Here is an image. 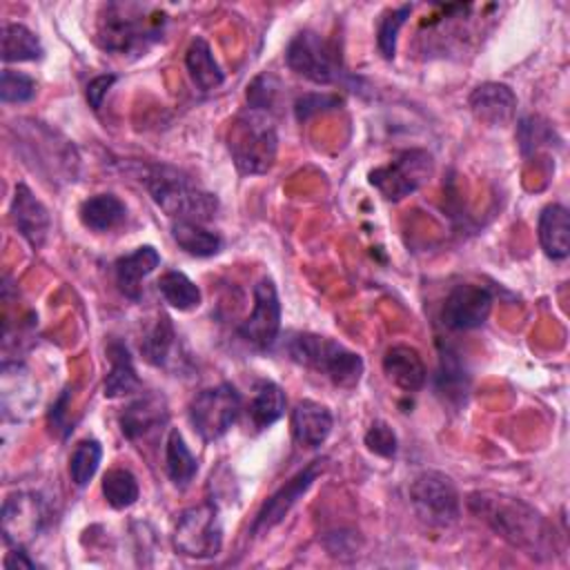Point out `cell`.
Returning <instances> with one entry per match:
<instances>
[{
	"label": "cell",
	"mask_w": 570,
	"mask_h": 570,
	"mask_svg": "<svg viewBox=\"0 0 570 570\" xmlns=\"http://www.w3.org/2000/svg\"><path fill=\"white\" fill-rule=\"evenodd\" d=\"M470 512L488 523L510 546L532 559H552L557 552L554 530L546 517L519 497L479 490L468 494Z\"/></svg>",
	"instance_id": "6da1fadb"
},
{
	"label": "cell",
	"mask_w": 570,
	"mask_h": 570,
	"mask_svg": "<svg viewBox=\"0 0 570 570\" xmlns=\"http://www.w3.org/2000/svg\"><path fill=\"white\" fill-rule=\"evenodd\" d=\"M167 13L154 4L107 2L96 20V42L118 56H140L163 40Z\"/></svg>",
	"instance_id": "7a4b0ae2"
},
{
	"label": "cell",
	"mask_w": 570,
	"mask_h": 570,
	"mask_svg": "<svg viewBox=\"0 0 570 570\" xmlns=\"http://www.w3.org/2000/svg\"><path fill=\"white\" fill-rule=\"evenodd\" d=\"M140 180L151 200L174 220L205 223L218 212V198L171 165H149Z\"/></svg>",
	"instance_id": "3957f363"
},
{
	"label": "cell",
	"mask_w": 570,
	"mask_h": 570,
	"mask_svg": "<svg viewBox=\"0 0 570 570\" xmlns=\"http://www.w3.org/2000/svg\"><path fill=\"white\" fill-rule=\"evenodd\" d=\"M283 347L294 363L323 374L336 387L350 390L363 376V358L330 336L292 332Z\"/></svg>",
	"instance_id": "277c9868"
},
{
	"label": "cell",
	"mask_w": 570,
	"mask_h": 570,
	"mask_svg": "<svg viewBox=\"0 0 570 570\" xmlns=\"http://www.w3.org/2000/svg\"><path fill=\"white\" fill-rule=\"evenodd\" d=\"M227 145L240 174H265L274 165L278 149L274 114L245 107L229 127Z\"/></svg>",
	"instance_id": "5b68a950"
},
{
	"label": "cell",
	"mask_w": 570,
	"mask_h": 570,
	"mask_svg": "<svg viewBox=\"0 0 570 570\" xmlns=\"http://www.w3.org/2000/svg\"><path fill=\"white\" fill-rule=\"evenodd\" d=\"M285 62L294 73L316 85H341L350 78L336 47L312 29L298 31L289 40Z\"/></svg>",
	"instance_id": "8992f818"
},
{
	"label": "cell",
	"mask_w": 570,
	"mask_h": 570,
	"mask_svg": "<svg viewBox=\"0 0 570 570\" xmlns=\"http://www.w3.org/2000/svg\"><path fill=\"white\" fill-rule=\"evenodd\" d=\"M410 503L416 517L434 530L450 528L461 514L459 490L454 481L439 470H425L410 483Z\"/></svg>",
	"instance_id": "52a82bcc"
},
{
	"label": "cell",
	"mask_w": 570,
	"mask_h": 570,
	"mask_svg": "<svg viewBox=\"0 0 570 570\" xmlns=\"http://www.w3.org/2000/svg\"><path fill=\"white\" fill-rule=\"evenodd\" d=\"M176 552L191 559H212L223 548V523L214 503H200L183 510L171 534Z\"/></svg>",
	"instance_id": "ba28073f"
},
{
	"label": "cell",
	"mask_w": 570,
	"mask_h": 570,
	"mask_svg": "<svg viewBox=\"0 0 570 570\" xmlns=\"http://www.w3.org/2000/svg\"><path fill=\"white\" fill-rule=\"evenodd\" d=\"M434 174V158L425 149H403L387 165L370 171V185L385 200H401L423 187Z\"/></svg>",
	"instance_id": "9c48e42d"
},
{
	"label": "cell",
	"mask_w": 570,
	"mask_h": 570,
	"mask_svg": "<svg viewBox=\"0 0 570 570\" xmlns=\"http://www.w3.org/2000/svg\"><path fill=\"white\" fill-rule=\"evenodd\" d=\"M240 394L232 383L200 390L189 403V423L203 441H216L229 432L240 414Z\"/></svg>",
	"instance_id": "30bf717a"
},
{
	"label": "cell",
	"mask_w": 570,
	"mask_h": 570,
	"mask_svg": "<svg viewBox=\"0 0 570 570\" xmlns=\"http://www.w3.org/2000/svg\"><path fill=\"white\" fill-rule=\"evenodd\" d=\"M254 305L249 316L238 325L243 341L258 350H269L281 332V301L276 285L269 276H263L254 285Z\"/></svg>",
	"instance_id": "8fae6325"
},
{
	"label": "cell",
	"mask_w": 570,
	"mask_h": 570,
	"mask_svg": "<svg viewBox=\"0 0 570 570\" xmlns=\"http://www.w3.org/2000/svg\"><path fill=\"white\" fill-rule=\"evenodd\" d=\"M2 539L9 548L31 541L47 521L45 501L33 492H13L2 503Z\"/></svg>",
	"instance_id": "7c38bea8"
},
{
	"label": "cell",
	"mask_w": 570,
	"mask_h": 570,
	"mask_svg": "<svg viewBox=\"0 0 570 570\" xmlns=\"http://www.w3.org/2000/svg\"><path fill=\"white\" fill-rule=\"evenodd\" d=\"M492 309V294L483 285L459 283L450 289L441 307V321L448 330L465 332L481 327Z\"/></svg>",
	"instance_id": "4fadbf2b"
},
{
	"label": "cell",
	"mask_w": 570,
	"mask_h": 570,
	"mask_svg": "<svg viewBox=\"0 0 570 570\" xmlns=\"http://www.w3.org/2000/svg\"><path fill=\"white\" fill-rule=\"evenodd\" d=\"M327 459H314L307 463L303 470H298L285 485H281L258 510L254 523H252V534H263L278 525L285 514L292 510V505L309 490V485L316 481V476L325 470Z\"/></svg>",
	"instance_id": "5bb4252c"
},
{
	"label": "cell",
	"mask_w": 570,
	"mask_h": 570,
	"mask_svg": "<svg viewBox=\"0 0 570 570\" xmlns=\"http://www.w3.org/2000/svg\"><path fill=\"white\" fill-rule=\"evenodd\" d=\"M11 220L20 236L36 249H40L51 232V216L49 209L33 196V191L18 183L11 200Z\"/></svg>",
	"instance_id": "9a60e30c"
},
{
	"label": "cell",
	"mask_w": 570,
	"mask_h": 570,
	"mask_svg": "<svg viewBox=\"0 0 570 570\" xmlns=\"http://www.w3.org/2000/svg\"><path fill=\"white\" fill-rule=\"evenodd\" d=\"M468 107L476 120L490 127H503L514 118L517 96L503 82H483L472 89Z\"/></svg>",
	"instance_id": "2e32d148"
},
{
	"label": "cell",
	"mask_w": 570,
	"mask_h": 570,
	"mask_svg": "<svg viewBox=\"0 0 570 570\" xmlns=\"http://www.w3.org/2000/svg\"><path fill=\"white\" fill-rule=\"evenodd\" d=\"M289 425H292V436L301 448L316 450L327 441L334 428V416L325 405L312 399H303L294 405Z\"/></svg>",
	"instance_id": "e0dca14e"
},
{
	"label": "cell",
	"mask_w": 570,
	"mask_h": 570,
	"mask_svg": "<svg viewBox=\"0 0 570 570\" xmlns=\"http://www.w3.org/2000/svg\"><path fill=\"white\" fill-rule=\"evenodd\" d=\"M160 265V254L151 245H140L114 263L116 285L129 301H140L142 281Z\"/></svg>",
	"instance_id": "ac0fdd59"
},
{
	"label": "cell",
	"mask_w": 570,
	"mask_h": 570,
	"mask_svg": "<svg viewBox=\"0 0 570 570\" xmlns=\"http://www.w3.org/2000/svg\"><path fill=\"white\" fill-rule=\"evenodd\" d=\"M385 376L403 392H416L425 385L428 370L421 354L410 345H392L383 356Z\"/></svg>",
	"instance_id": "d6986e66"
},
{
	"label": "cell",
	"mask_w": 570,
	"mask_h": 570,
	"mask_svg": "<svg viewBox=\"0 0 570 570\" xmlns=\"http://www.w3.org/2000/svg\"><path fill=\"white\" fill-rule=\"evenodd\" d=\"M165 423H167V405L160 396H154V394H145L131 401L120 412V430L129 441L145 439Z\"/></svg>",
	"instance_id": "ffe728a7"
},
{
	"label": "cell",
	"mask_w": 570,
	"mask_h": 570,
	"mask_svg": "<svg viewBox=\"0 0 570 570\" xmlns=\"http://www.w3.org/2000/svg\"><path fill=\"white\" fill-rule=\"evenodd\" d=\"M539 245L552 261H563L570 254V214L563 205L550 203L541 209L537 223Z\"/></svg>",
	"instance_id": "44dd1931"
},
{
	"label": "cell",
	"mask_w": 570,
	"mask_h": 570,
	"mask_svg": "<svg viewBox=\"0 0 570 570\" xmlns=\"http://www.w3.org/2000/svg\"><path fill=\"white\" fill-rule=\"evenodd\" d=\"M78 218L87 229L105 234L125 223L127 207L116 194H94L80 203Z\"/></svg>",
	"instance_id": "7402d4cb"
},
{
	"label": "cell",
	"mask_w": 570,
	"mask_h": 570,
	"mask_svg": "<svg viewBox=\"0 0 570 570\" xmlns=\"http://www.w3.org/2000/svg\"><path fill=\"white\" fill-rule=\"evenodd\" d=\"M185 67H187L189 80L200 91L218 89L225 82V73L205 38H194L189 42L185 51Z\"/></svg>",
	"instance_id": "603a6c76"
},
{
	"label": "cell",
	"mask_w": 570,
	"mask_h": 570,
	"mask_svg": "<svg viewBox=\"0 0 570 570\" xmlns=\"http://www.w3.org/2000/svg\"><path fill=\"white\" fill-rule=\"evenodd\" d=\"M107 356H109V372L105 376V396L107 399H118V396H127L140 390V379L136 374L134 361L129 350L118 343L111 341L107 347Z\"/></svg>",
	"instance_id": "cb8c5ba5"
},
{
	"label": "cell",
	"mask_w": 570,
	"mask_h": 570,
	"mask_svg": "<svg viewBox=\"0 0 570 570\" xmlns=\"http://www.w3.org/2000/svg\"><path fill=\"white\" fill-rule=\"evenodd\" d=\"M285 392L278 383L269 381V379H261L254 385V394L249 401V423L254 430H265L269 425H274L283 414H285Z\"/></svg>",
	"instance_id": "d4e9b609"
},
{
	"label": "cell",
	"mask_w": 570,
	"mask_h": 570,
	"mask_svg": "<svg viewBox=\"0 0 570 570\" xmlns=\"http://www.w3.org/2000/svg\"><path fill=\"white\" fill-rule=\"evenodd\" d=\"M171 238L185 254L196 258H209L223 249V236L196 220H174Z\"/></svg>",
	"instance_id": "484cf974"
},
{
	"label": "cell",
	"mask_w": 570,
	"mask_h": 570,
	"mask_svg": "<svg viewBox=\"0 0 570 570\" xmlns=\"http://www.w3.org/2000/svg\"><path fill=\"white\" fill-rule=\"evenodd\" d=\"M165 470L176 488H187L198 472V461L176 428L165 439Z\"/></svg>",
	"instance_id": "4316f807"
},
{
	"label": "cell",
	"mask_w": 570,
	"mask_h": 570,
	"mask_svg": "<svg viewBox=\"0 0 570 570\" xmlns=\"http://www.w3.org/2000/svg\"><path fill=\"white\" fill-rule=\"evenodd\" d=\"M176 345H178V336L171 325V318L167 314H160L154 321V325L145 332L140 341V354L145 356L147 363L156 367H167Z\"/></svg>",
	"instance_id": "83f0119b"
},
{
	"label": "cell",
	"mask_w": 570,
	"mask_h": 570,
	"mask_svg": "<svg viewBox=\"0 0 570 570\" xmlns=\"http://www.w3.org/2000/svg\"><path fill=\"white\" fill-rule=\"evenodd\" d=\"M0 42L4 62H31L45 56L40 38L20 22H7L2 27Z\"/></svg>",
	"instance_id": "f1b7e54d"
},
{
	"label": "cell",
	"mask_w": 570,
	"mask_h": 570,
	"mask_svg": "<svg viewBox=\"0 0 570 570\" xmlns=\"http://www.w3.org/2000/svg\"><path fill=\"white\" fill-rule=\"evenodd\" d=\"M156 285H158V292L165 298V303H169L178 312L196 309L203 301L198 285L187 274H183L178 269L165 272Z\"/></svg>",
	"instance_id": "f546056e"
},
{
	"label": "cell",
	"mask_w": 570,
	"mask_h": 570,
	"mask_svg": "<svg viewBox=\"0 0 570 570\" xmlns=\"http://www.w3.org/2000/svg\"><path fill=\"white\" fill-rule=\"evenodd\" d=\"M100 490H102L105 501L114 510H125V508L134 505L138 501V494H140L136 476L129 470H125V468L107 470V474L102 476Z\"/></svg>",
	"instance_id": "4dcf8cb0"
},
{
	"label": "cell",
	"mask_w": 570,
	"mask_h": 570,
	"mask_svg": "<svg viewBox=\"0 0 570 570\" xmlns=\"http://www.w3.org/2000/svg\"><path fill=\"white\" fill-rule=\"evenodd\" d=\"M102 461V445L96 439H82L76 443L69 456V476L78 488H85Z\"/></svg>",
	"instance_id": "1f68e13d"
},
{
	"label": "cell",
	"mask_w": 570,
	"mask_h": 570,
	"mask_svg": "<svg viewBox=\"0 0 570 570\" xmlns=\"http://www.w3.org/2000/svg\"><path fill=\"white\" fill-rule=\"evenodd\" d=\"M412 13V4H401L394 9H387L376 24V49L385 60H392L396 53V40L399 31L405 24L407 16Z\"/></svg>",
	"instance_id": "d6a6232c"
},
{
	"label": "cell",
	"mask_w": 570,
	"mask_h": 570,
	"mask_svg": "<svg viewBox=\"0 0 570 570\" xmlns=\"http://www.w3.org/2000/svg\"><path fill=\"white\" fill-rule=\"evenodd\" d=\"M439 392L448 396V401H465L468 392V376L463 372L461 361L452 350L441 354V370H439Z\"/></svg>",
	"instance_id": "836d02e7"
},
{
	"label": "cell",
	"mask_w": 570,
	"mask_h": 570,
	"mask_svg": "<svg viewBox=\"0 0 570 570\" xmlns=\"http://www.w3.org/2000/svg\"><path fill=\"white\" fill-rule=\"evenodd\" d=\"M36 96V80L29 73L2 69L0 76V100L2 102H29Z\"/></svg>",
	"instance_id": "e575fe53"
},
{
	"label": "cell",
	"mask_w": 570,
	"mask_h": 570,
	"mask_svg": "<svg viewBox=\"0 0 570 570\" xmlns=\"http://www.w3.org/2000/svg\"><path fill=\"white\" fill-rule=\"evenodd\" d=\"M519 147L523 154H530L534 151L537 147H543V145H550L552 138H554V131L552 127L539 118V116H525L519 120Z\"/></svg>",
	"instance_id": "d590c367"
},
{
	"label": "cell",
	"mask_w": 570,
	"mask_h": 570,
	"mask_svg": "<svg viewBox=\"0 0 570 570\" xmlns=\"http://www.w3.org/2000/svg\"><path fill=\"white\" fill-rule=\"evenodd\" d=\"M363 441H365V445L372 454L383 456V459H392L396 454V448H399L396 434L385 421H374L370 425V430L365 432Z\"/></svg>",
	"instance_id": "8d00e7d4"
},
{
	"label": "cell",
	"mask_w": 570,
	"mask_h": 570,
	"mask_svg": "<svg viewBox=\"0 0 570 570\" xmlns=\"http://www.w3.org/2000/svg\"><path fill=\"white\" fill-rule=\"evenodd\" d=\"M278 80L269 73H261L252 80V85L247 87V107H256V109H265L272 111L276 105V96H278Z\"/></svg>",
	"instance_id": "74e56055"
},
{
	"label": "cell",
	"mask_w": 570,
	"mask_h": 570,
	"mask_svg": "<svg viewBox=\"0 0 570 570\" xmlns=\"http://www.w3.org/2000/svg\"><path fill=\"white\" fill-rule=\"evenodd\" d=\"M343 100L336 94H305L296 100V118L298 120H307L309 116L318 114V111H327L338 107Z\"/></svg>",
	"instance_id": "f35d334b"
},
{
	"label": "cell",
	"mask_w": 570,
	"mask_h": 570,
	"mask_svg": "<svg viewBox=\"0 0 570 570\" xmlns=\"http://www.w3.org/2000/svg\"><path fill=\"white\" fill-rule=\"evenodd\" d=\"M116 82V76L114 73H102V76H96L89 85H87V100L91 105L94 111H98L102 107V100L107 96V91L111 89V85Z\"/></svg>",
	"instance_id": "ab89813d"
},
{
	"label": "cell",
	"mask_w": 570,
	"mask_h": 570,
	"mask_svg": "<svg viewBox=\"0 0 570 570\" xmlns=\"http://www.w3.org/2000/svg\"><path fill=\"white\" fill-rule=\"evenodd\" d=\"M4 568L7 570H13V568H36V561L27 557L24 546H18V548H11V552H7Z\"/></svg>",
	"instance_id": "60d3db41"
}]
</instances>
